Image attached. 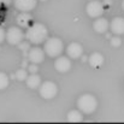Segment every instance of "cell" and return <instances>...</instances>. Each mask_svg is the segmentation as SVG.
I'll return each instance as SVG.
<instances>
[{"label": "cell", "mask_w": 124, "mask_h": 124, "mask_svg": "<svg viewBox=\"0 0 124 124\" xmlns=\"http://www.w3.org/2000/svg\"><path fill=\"white\" fill-rule=\"evenodd\" d=\"M25 39L30 43L34 45H40L48 38V30L45 24L42 23H34L33 25L28 27L25 31Z\"/></svg>", "instance_id": "1"}, {"label": "cell", "mask_w": 124, "mask_h": 124, "mask_svg": "<svg viewBox=\"0 0 124 124\" xmlns=\"http://www.w3.org/2000/svg\"><path fill=\"white\" fill-rule=\"evenodd\" d=\"M77 107L84 115H92L98 107V100L92 94H83L77 99Z\"/></svg>", "instance_id": "2"}, {"label": "cell", "mask_w": 124, "mask_h": 124, "mask_svg": "<svg viewBox=\"0 0 124 124\" xmlns=\"http://www.w3.org/2000/svg\"><path fill=\"white\" fill-rule=\"evenodd\" d=\"M45 53L51 58L59 57L64 51V43L58 38H47L45 40Z\"/></svg>", "instance_id": "3"}, {"label": "cell", "mask_w": 124, "mask_h": 124, "mask_svg": "<svg viewBox=\"0 0 124 124\" xmlns=\"http://www.w3.org/2000/svg\"><path fill=\"white\" fill-rule=\"evenodd\" d=\"M39 93L43 99H53L58 93V87L52 81H45L39 85Z\"/></svg>", "instance_id": "4"}, {"label": "cell", "mask_w": 124, "mask_h": 124, "mask_svg": "<svg viewBox=\"0 0 124 124\" xmlns=\"http://www.w3.org/2000/svg\"><path fill=\"white\" fill-rule=\"evenodd\" d=\"M5 39L10 45H18L24 40V33L19 27H10L5 33Z\"/></svg>", "instance_id": "5"}, {"label": "cell", "mask_w": 124, "mask_h": 124, "mask_svg": "<svg viewBox=\"0 0 124 124\" xmlns=\"http://www.w3.org/2000/svg\"><path fill=\"white\" fill-rule=\"evenodd\" d=\"M87 15L92 18H98L104 13V4L99 0H93L89 1L85 6Z\"/></svg>", "instance_id": "6"}, {"label": "cell", "mask_w": 124, "mask_h": 124, "mask_svg": "<svg viewBox=\"0 0 124 124\" xmlns=\"http://www.w3.org/2000/svg\"><path fill=\"white\" fill-rule=\"evenodd\" d=\"M15 7L21 12H30L36 7L38 0H12Z\"/></svg>", "instance_id": "7"}, {"label": "cell", "mask_w": 124, "mask_h": 124, "mask_svg": "<svg viewBox=\"0 0 124 124\" xmlns=\"http://www.w3.org/2000/svg\"><path fill=\"white\" fill-rule=\"evenodd\" d=\"M54 68L58 72H68L71 69V60L66 57H57L55 62H54Z\"/></svg>", "instance_id": "8"}, {"label": "cell", "mask_w": 124, "mask_h": 124, "mask_svg": "<svg viewBox=\"0 0 124 124\" xmlns=\"http://www.w3.org/2000/svg\"><path fill=\"white\" fill-rule=\"evenodd\" d=\"M28 59L30 60V63L33 64H40L45 59V52L43 49L35 47V48H29V54H28Z\"/></svg>", "instance_id": "9"}, {"label": "cell", "mask_w": 124, "mask_h": 124, "mask_svg": "<svg viewBox=\"0 0 124 124\" xmlns=\"http://www.w3.org/2000/svg\"><path fill=\"white\" fill-rule=\"evenodd\" d=\"M66 53H68L69 58H71V59H77V58H80L83 53L82 45L78 43V42H71V43L66 47Z\"/></svg>", "instance_id": "10"}, {"label": "cell", "mask_w": 124, "mask_h": 124, "mask_svg": "<svg viewBox=\"0 0 124 124\" xmlns=\"http://www.w3.org/2000/svg\"><path fill=\"white\" fill-rule=\"evenodd\" d=\"M111 31L116 35H123L124 34V18L123 17H115L111 23L110 27Z\"/></svg>", "instance_id": "11"}, {"label": "cell", "mask_w": 124, "mask_h": 124, "mask_svg": "<svg viewBox=\"0 0 124 124\" xmlns=\"http://www.w3.org/2000/svg\"><path fill=\"white\" fill-rule=\"evenodd\" d=\"M108 27H110V23L106 18H101V17H98L96 21H94L93 23V28L94 30L98 33V34H104L108 30Z\"/></svg>", "instance_id": "12"}, {"label": "cell", "mask_w": 124, "mask_h": 124, "mask_svg": "<svg viewBox=\"0 0 124 124\" xmlns=\"http://www.w3.org/2000/svg\"><path fill=\"white\" fill-rule=\"evenodd\" d=\"M89 65L93 68V69H99L100 66H102L104 64V55L99 52H94L89 55V58L87 59Z\"/></svg>", "instance_id": "13"}, {"label": "cell", "mask_w": 124, "mask_h": 124, "mask_svg": "<svg viewBox=\"0 0 124 124\" xmlns=\"http://www.w3.org/2000/svg\"><path fill=\"white\" fill-rule=\"evenodd\" d=\"M31 19H33V17L29 12H21L17 16V24L19 28H28Z\"/></svg>", "instance_id": "14"}, {"label": "cell", "mask_w": 124, "mask_h": 124, "mask_svg": "<svg viewBox=\"0 0 124 124\" xmlns=\"http://www.w3.org/2000/svg\"><path fill=\"white\" fill-rule=\"evenodd\" d=\"M25 83L30 89H36L39 88V85L41 84V77L38 74H31L29 76H27L25 78Z\"/></svg>", "instance_id": "15"}, {"label": "cell", "mask_w": 124, "mask_h": 124, "mask_svg": "<svg viewBox=\"0 0 124 124\" xmlns=\"http://www.w3.org/2000/svg\"><path fill=\"white\" fill-rule=\"evenodd\" d=\"M66 119L70 123H80L82 122V112L80 110H71L66 115Z\"/></svg>", "instance_id": "16"}, {"label": "cell", "mask_w": 124, "mask_h": 124, "mask_svg": "<svg viewBox=\"0 0 124 124\" xmlns=\"http://www.w3.org/2000/svg\"><path fill=\"white\" fill-rule=\"evenodd\" d=\"M10 82V78L8 76L5 74V72H0V89H5Z\"/></svg>", "instance_id": "17"}, {"label": "cell", "mask_w": 124, "mask_h": 124, "mask_svg": "<svg viewBox=\"0 0 124 124\" xmlns=\"http://www.w3.org/2000/svg\"><path fill=\"white\" fill-rule=\"evenodd\" d=\"M15 76H16V78H17L18 81H25V78H27V76H28V72H27L24 69H18V70L16 71Z\"/></svg>", "instance_id": "18"}, {"label": "cell", "mask_w": 124, "mask_h": 124, "mask_svg": "<svg viewBox=\"0 0 124 124\" xmlns=\"http://www.w3.org/2000/svg\"><path fill=\"white\" fill-rule=\"evenodd\" d=\"M121 45H122V40H121L119 35H117V36L111 39V46L112 47H119Z\"/></svg>", "instance_id": "19"}, {"label": "cell", "mask_w": 124, "mask_h": 124, "mask_svg": "<svg viewBox=\"0 0 124 124\" xmlns=\"http://www.w3.org/2000/svg\"><path fill=\"white\" fill-rule=\"evenodd\" d=\"M18 46H19V48L22 49V51H27V49H29L30 48V42L28 41V42H25L24 40L22 42H19L18 43Z\"/></svg>", "instance_id": "20"}, {"label": "cell", "mask_w": 124, "mask_h": 124, "mask_svg": "<svg viewBox=\"0 0 124 124\" xmlns=\"http://www.w3.org/2000/svg\"><path fill=\"white\" fill-rule=\"evenodd\" d=\"M28 70L30 71V74H38V70H39L38 64H33V63H31V65H29Z\"/></svg>", "instance_id": "21"}, {"label": "cell", "mask_w": 124, "mask_h": 124, "mask_svg": "<svg viewBox=\"0 0 124 124\" xmlns=\"http://www.w3.org/2000/svg\"><path fill=\"white\" fill-rule=\"evenodd\" d=\"M5 40V30L0 27V43Z\"/></svg>", "instance_id": "22"}, {"label": "cell", "mask_w": 124, "mask_h": 124, "mask_svg": "<svg viewBox=\"0 0 124 124\" xmlns=\"http://www.w3.org/2000/svg\"><path fill=\"white\" fill-rule=\"evenodd\" d=\"M12 2V0H0V4L2 5H10Z\"/></svg>", "instance_id": "23"}, {"label": "cell", "mask_w": 124, "mask_h": 124, "mask_svg": "<svg viewBox=\"0 0 124 124\" xmlns=\"http://www.w3.org/2000/svg\"><path fill=\"white\" fill-rule=\"evenodd\" d=\"M87 59H88V58H87V57H83V58H82V62H85V60H87Z\"/></svg>", "instance_id": "24"}, {"label": "cell", "mask_w": 124, "mask_h": 124, "mask_svg": "<svg viewBox=\"0 0 124 124\" xmlns=\"http://www.w3.org/2000/svg\"><path fill=\"white\" fill-rule=\"evenodd\" d=\"M122 8H123V10H124V0H123V1H122Z\"/></svg>", "instance_id": "25"}, {"label": "cell", "mask_w": 124, "mask_h": 124, "mask_svg": "<svg viewBox=\"0 0 124 124\" xmlns=\"http://www.w3.org/2000/svg\"><path fill=\"white\" fill-rule=\"evenodd\" d=\"M41 1H47V0H41Z\"/></svg>", "instance_id": "26"}]
</instances>
